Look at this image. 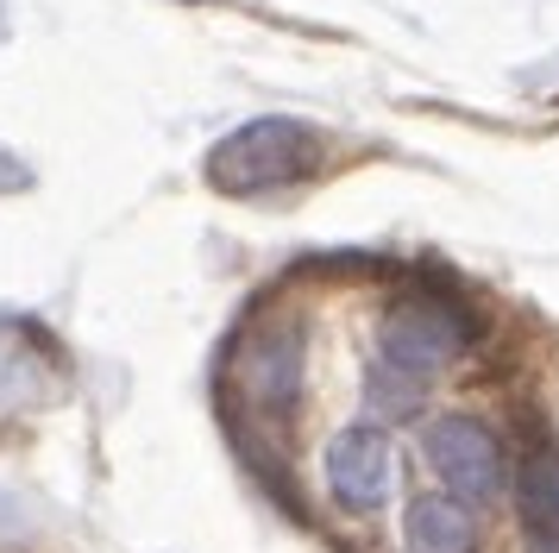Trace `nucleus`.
I'll return each instance as SVG.
<instances>
[{
    "label": "nucleus",
    "instance_id": "2",
    "mask_svg": "<svg viewBox=\"0 0 559 553\" xmlns=\"http://www.w3.org/2000/svg\"><path fill=\"white\" fill-rule=\"evenodd\" d=\"M314 164H321L314 126H302V120H252V126H239L233 139L214 145L207 176H214L221 196H271V189L302 183Z\"/></svg>",
    "mask_w": 559,
    "mask_h": 553
},
{
    "label": "nucleus",
    "instance_id": "1",
    "mask_svg": "<svg viewBox=\"0 0 559 553\" xmlns=\"http://www.w3.org/2000/svg\"><path fill=\"white\" fill-rule=\"evenodd\" d=\"M472 333H478V327H472V315H465L453 296H440L433 283H415V290H403V296L383 302L378 358L415 372L421 384H433L459 352L472 346Z\"/></svg>",
    "mask_w": 559,
    "mask_h": 553
},
{
    "label": "nucleus",
    "instance_id": "6",
    "mask_svg": "<svg viewBox=\"0 0 559 553\" xmlns=\"http://www.w3.org/2000/svg\"><path fill=\"white\" fill-rule=\"evenodd\" d=\"M515 509L528 553H559V440L547 427H534L515 459Z\"/></svg>",
    "mask_w": 559,
    "mask_h": 553
},
{
    "label": "nucleus",
    "instance_id": "8",
    "mask_svg": "<svg viewBox=\"0 0 559 553\" xmlns=\"http://www.w3.org/2000/svg\"><path fill=\"white\" fill-rule=\"evenodd\" d=\"M408 553H472V509L459 497H415L403 516Z\"/></svg>",
    "mask_w": 559,
    "mask_h": 553
},
{
    "label": "nucleus",
    "instance_id": "5",
    "mask_svg": "<svg viewBox=\"0 0 559 553\" xmlns=\"http://www.w3.org/2000/svg\"><path fill=\"white\" fill-rule=\"evenodd\" d=\"M390 484H396V447L383 427H346L328 440V491L340 509L371 516V509H383Z\"/></svg>",
    "mask_w": 559,
    "mask_h": 553
},
{
    "label": "nucleus",
    "instance_id": "4",
    "mask_svg": "<svg viewBox=\"0 0 559 553\" xmlns=\"http://www.w3.org/2000/svg\"><path fill=\"white\" fill-rule=\"evenodd\" d=\"M421 447H428V466L440 472L447 497H459V503L503 497L509 452H503V434L490 422H478V415H440V422H428Z\"/></svg>",
    "mask_w": 559,
    "mask_h": 553
},
{
    "label": "nucleus",
    "instance_id": "9",
    "mask_svg": "<svg viewBox=\"0 0 559 553\" xmlns=\"http://www.w3.org/2000/svg\"><path fill=\"white\" fill-rule=\"evenodd\" d=\"M421 397H428V384H421V377L371 352V365H365V402H371L378 415L403 422V415H415V409H421Z\"/></svg>",
    "mask_w": 559,
    "mask_h": 553
},
{
    "label": "nucleus",
    "instance_id": "7",
    "mask_svg": "<svg viewBox=\"0 0 559 553\" xmlns=\"http://www.w3.org/2000/svg\"><path fill=\"white\" fill-rule=\"evenodd\" d=\"M63 390V365L38 352V333L20 327V346H0V409H45Z\"/></svg>",
    "mask_w": 559,
    "mask_h": 553
},
{
    "label": "nucleus",
    "instance_id": "3",
    "mask_svg": "<svg viewBox=\"0 0 559 553\" xmlns=\"http://www.w3.org/2000/svg\"><path fill=\"white\" fill-rule=\"evenodd\" d=\"M302 315H258L246 333H239V352H233V377H239V397L252 402L258 415H289L296 397H302Z\"/></svg>",
    "mask_w": 559,
    "mask_h": 553
}]
</instances>
